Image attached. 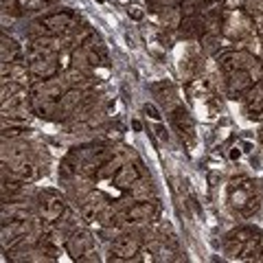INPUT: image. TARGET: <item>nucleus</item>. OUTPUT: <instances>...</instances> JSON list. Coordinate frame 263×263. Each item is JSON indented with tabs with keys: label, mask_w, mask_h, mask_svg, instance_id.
I'll list each match as a JSON object with an SVG mask.
<instances>
[{
	"label": "nucleus",
	"mask_w": 263,
	"mask_h": 263,
	"mask_svg": "<svg viewBox=\"0 0 263 263\" xmlns=\"http://www.w3.org/2000/svg\"><path fill=\"white\" fill-rule=\"evenodd\" d=\"M35 209H37V217L42 219L44 224H55V221L66 213V200L57 191L46 189L44 193H40Z\"/></svg>",
	"instance_id": "1"
},
{
	"label": "nucleus",
	"mask_w": 263,
	"mask_h": 263,
	"mask_svg": "<svg viewBox=\"0 0 263 263\" xmlns=\"http://www.w3.org/2000/svg\"><path fill=\"white\" fill-rule=\"evenodd\" d=\"M141 241L143 237H138V233H121L112 241L110 250L112 254H117V259H134V254L141 250Z\"/></svg>",
	"instance_id": "2"
},
{
	"label": "nucleus",
	"mask_w": 263,
	"mask_h": 263,
	"mask_svg": "<svg viewBox=\"0 0 263 263\" xmlns=\"http://www.w3.org/2000/svg\"><path fill=\"white\" fill-rule=\"evenodd\" d=\"M29 72L31 75H35V77H53L55 75V68H57V64H55V55H48V53H40L35 51V48L31 46V57H29Z\"/></svg>",
	"instance_id": "3"
},
{
	"label": "nucleus",
	"mask_w": 263,
	"mask_h": 263,
	"mask_svg": "<svg viewBox=\"0 0 263 263\" xmlns=\"http://www.w3.org/2000/svg\"><path fill=\"white\" fill-rule=\"evenodd\" d=\"M252 84L254 81H252L248 70L237 68V70L226 72V92H228L230 99H241V95L248 92V90L252 88Z\"/></svg>",
	"instance_id": "4"
},
{
	"label": "nucleus",
	"mask_w": 263,
	"mask_h": 263,
	"mask_svg": "<svg viewBox=\"0 0 263 263\" xmlns=\"http://www.w3.org/2000/svg\"><path fill=\"white\" fill-rule=\"evenodd\" d=\"M68 84H66V77H51V79H40L35 86H33V97H46V99H60Z\"/></svg>",
	"instance_id": "5"
},
{
	"label": "nucleus",
	"mask_w": 263,
	"mask_h": 263,
	"mask_svg": "<svg viewBox=\"0 0 263 263\" xmlns=\"http://www.w3.org/2000/svg\"><path fill=\"white\" fill-rule=\"evenodd\" d=\"M66 248L75 259H79L81 254H86L88 250H95V237L88 233V230H72L68 235V241H66Z\"/></svg>",
	"instance_id": "6"
},
{
	"label": "nucleus",
	"mask_w": 263,
	"mask_h": 263,
	"mask_svg": "<svg viewBox=\"0 0 263 263\" xmlns=\"http://www.w3.org/2000/svg\"><path fill=\"white\" fill-rule=\"evenodd\" d=\"M158 215V209L154 206L152 202H138V204H132V206L125 211V217L132 224H145V221H152Z\"/></svg>",
	"instance_id": "7"
},
{
	"label": "nucleus",
	"mask_w": 263,
	"mask_h": 263,
	"mask_svg": "<svg viewBox=\"0 0 263 263\" xmlns=\"http://www.w3.org/2000/svg\"><path fill=\"white\" fill-rule=\"evenodd\" d=\"M99 66V57L92 48H77V51H72V68H79V70H92Z\"/></svg>",
	"instance_id": "8"
},
{
	"label": "nucleus",
	"mask_w": 263,
	"mask_h": 263,
	"mask_svg": "<svg viewBox=\"0 0 263 263\" xmlns=\"http://www.w3.org/2000/svg\"><path fill=\"white\" fill-rule=\"evenodd\" d=\"M112 180H114V184H117L119 189H129L138 180V171H136V167L132 162H123L121 169L114 174Z\"/></svg>",
	"instance_id": "9"
},
{
	"label": "nucleus",
	"mask_w": 263,
	"mask_h": 263,
	"mask_svg": "<svg viewBox=\"0 0 263 263\" xmlns=\"http://www.w3.org/2000/svg\"><path fill=\"white\" fill-rule=\"evenodd\" d=\"M64 77H66L68 88H77V90H86L95 84L92 77H90L86 70H79V68H70L68 72H64Z\"/></svg>",
	"instance_id": "10"
},
{
	"label": "nucleus",
	"mask_w": 263,
	"mask_h": 263,
	"mask_svg": "<svg viewBox=\"0 0 263 263\" xmlns=\"http://www.w3.org/2000/svg\"><path fill=\"white\" fill-rule=\"evenodd\" d=\"M160 22H162L164 29L176 31V29L182 27V11L176 9V7H167V9L160 11Z\"/></svg>",
	"instance_id": "11"
},
{
	"label": "nucleus",
	"mask_w": 263,
	"mask_h": 263,
	"mask_svg": "<svg viewBox=\"0 0 263 263\" xmlns=\"http://www.w3.org/2000/svg\"><path fill=\"white\" fill-rule=\"evenodd\" d=\"M174 123L176 127L180 129V134H191L193 132V123H191V117H189V112L184 108H176L174 110Z\"/></svg>",
	"instance_id": "12"
},
{
	"label": "nucleus",
	"mask_w": 263,
	"mask_h": 263,
	"mask_svg": "<svg viewBox=\"0 0 263 263\" xmlns=\"http://www.w3.org/2000/svg\"><path fill=\"white\" fill-rule=\"evenodd\" d=\"M149 193H152V182L149 180L138 178L136 182L129 186V195L134 197V200H149Z\"/></svg>",
	"instance_id": "13"
},
{
	"label": "nucleus",
	"mask_w": 263,
	"mask_h": 263,
	"mask_svg": "<svg viewBox=\"0 0 263 263\" xmlns=\"http://www.w3.org/2000/svg\"><path fill=\"white\" fill-rule=\"evenodd\" d=\"M55 224H57V226H60V228L64 230V233H66V235H70V233H72V230H77V228H79V219H77V215H75V213H72V211H68V209H66V213H64V215H62L60 219H57V221H55Z\"/></svg>",
	"instance_id": "14"
},
{
	"label": "nucleus",
	"mask_w": 263,
	"mask_h": 263,
	"mask_svg": "<svg viewBox=\"0 0 263 263\" xmlns=\"http://www.w3.org/2000/svg\"><path fill=\"white\" fill-rule=\"evenodd\" d=\"M202 48L209 55H215L219 51V33H211V31L204 33L202 35Z\"/></svg>",
	"instance_id": "15"
},
{
	"label": "nucleus",
	"mask_w": 263,
	"mask_h": 263,
	"mask_svg": "<svg viewBox=\"0 0 263 263\" xmlns=\"http://www.w3.org/2000/svg\"><path fill=\"white\" fill-rule=\"evenodd\" d=\"M200 7L202 3L200 0H182V15L184 18H193V15H200Z\"/></svg>",
	"instance_id": "16"
},
{
	"label": "nucleus",
	"mask_w": 263,
	"mask_h": 263,
	"mask_svg": "<svg viewBox=\"0 0 263 263\" xmlns=\"http://www.w3.org/2000/svg\"><path fill=\"white\" fill-rule=\"evenodd\" d=\"M129 15H132V18H134V20H143V11H141V7H129Z\"/></svg>",
	"instance_id": "17"
},
{
	"label": "nucleus",
	"mask_w": 263,
	"mask_h": 263,
	"mask_svg": "<svg viewBox=\"0 0 263 263\" xmlns=\"http://www.w3.org/2000/svg\"><path fill=\"white\" fill-rule=\"evenodd\" d=\"M145 112H147V117H152V119H160V114L156 112L154 105H145Z\"/></svg>",
	"instance_id": "18"
},
{
	"label": "nucleus",
	"mask_w": 263,
	"mask_h": 263,
	"mask_svg": "<svg viewBox=\"0 0 263 263\" xmlns=\"http://www.w3.org/2000/svg\"><path fill=\"white\" fill-rule=\"evenodd\" d=\"M261 62H263V48H261Z\"/></svg>",
	"instance_id": "19"
}]
</instances>
